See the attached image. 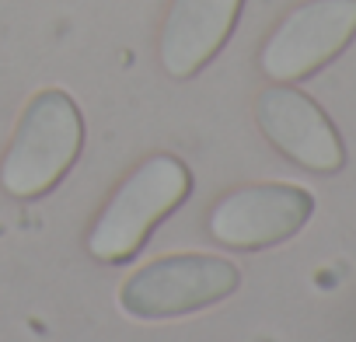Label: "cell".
<instances>
[{
  "label": "cell",
  "mask_w": 356,
  "mask_h": 342,
  "mask_svg": "<svg viewBox=\"0 0 356 342\" xmlns=\"http://www.w3.org/2000/svg\"><path fill=\"white\" fill-rule=\"evenodd\" d=\"M189 186L193 175L178 157L171 154L147 157L136 171H129V179L95 217L88 231V252L108 266H122L136 259L150 231L186 203Z\"/></svg>",
  "instance_id": "obj_1"
},
{
  "label": "cell",
  "mask_w": 356,
  "mask_h": 342,
  "mask_svg": "<svg viewBox=\"0 0 356 342\" xmlns=\"http://www.w3.org/2000/svg\"><path fill=\"white\" fill-rule=\"evenodd\" d=\"M84 143V119L67 91H42L25 108L0 164V186L15 200H39L74 168Z\"/></svg>",
  "instance_id": "obj_2"
},
{
  "label": "cell",
  "mask_w": 356,
  "mask_h": 342,
  "mask_svg": "<svg viewBox=\"0 0 356 342\" xmlns=\"http://www.w3.org/2000/svg\"><path fill=\"white\" fill-rule=\"evenodd\" d=\"M238 269L217 255H168L122 283L119 304L140 321L182 318L220 304L238 290Z\"/></svg>",
  "instance_id": "obj_3"
},
{
  "label": "cell",
  "mask_w": 356,
  "mask_h": 342,
  "mask_svg": "<svg viewBox=\"0 0 356 342\" xmlns=\"http://www.w3.org/2000/svg\"><path fill=\"white\" fill-rule=\"evenodd\" d=\"M356 39V0H307L266 39L259 67L273 84H293L328 67Z\"/></svg>",
  "instance_id": "obj_4"
},
{
  "label": "cell",
  "mask_w": 356,
  "mask_h": 342,
  "mask_svg": "<svg viewBox=\"0 0 356 342\" xmlns=\"http://www.w3.org/2000/svg\"><path fill=\"white\" fill-rule=\"evenodd\" d=\"M314 213L311 193L297 186H245L210 210V238L234 252H259L293 238Z\"/></svg>",
  "instance_id": "obj_5"
},
{
  "label": "cell",
  "mask_w": 356,
  "mask_h": 342,
  "mask_svg": "<svg viewBox=\"0 0 356 342\" xmlns=\"http://www.w3.org/2000/svg\"><path fill=\"white\" fill-rule=\"evenodd\" d=\"M255 119L266 140L314 175H335L346 164V147L332 119L297 88L273 84L255 98Z\"/></svg>",
  "instance_id": "obj_6"
},
{
  "label": "cell",
  "mask_w": 356,
  "mask_h": 342,
  "mask_svg": "<svg viewBox=\"0 0 356 342\" xmlns=\"http://www.w3.org/2000/svg\"><path fill=\"white\" fill-rule=\"evenodd\" d=\"M245 0H171L157 56L168 77H196L231 39Z\"/></svg>",
  "instance_id": "obj_7"
}]
</instances>
